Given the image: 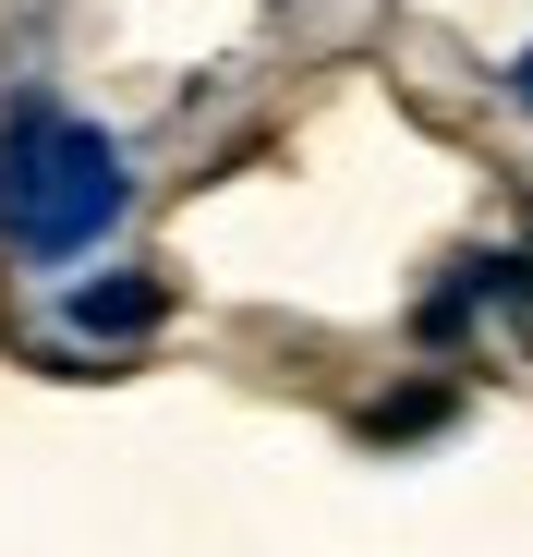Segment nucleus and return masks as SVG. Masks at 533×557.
I'll list each match as a JSON object with an SVG mask.
<instances>
[{
  "mask_svg": "<svg viewBox=\"0 0 533 557\" xmlns=\"http://www.w3.org/2000/svg\"><path fill=\"white\" fill-rule=\"evenodd\" d=\"M134 207V170L98 122H73L49 98H25L13 122H0V243L37 255V267H73V255H98Z\"/></svg>",
  "mask_w": 533,
  "mask_h": 557,
  "instance_id": "nucleus-1",
  "label": "nucleus"
},
{
  "mask_svg": "<svg viewBox=\"0 0 533 557\" xmlns=\"http://www.w3.org/2000/svg\"><path fill=\"white\" fill-rule=\"evenodd\" d=\"M61 315H73L85 339H146V327L170 315V292H158V278H146V267H122V278H85V292H73Z\"/></svg>",
  "mask_w": 533,
  "mask_h": 557,
  "instance_id": "nucleus-2",
  "label": "nucleus"
},
{
  "mask_svg": "<svg viewBox=\"0 0 533 557\" xmlns=\"http://www.w3.org/2000/svg\"><path fill=\"white\" fill-rule=\"evenodd\" d=\"M436 412H449V400H436V388H412V400H376V436H424Z\"/></svg>",
  "mask_w": 533,
  "mask_h": 557,
  "instance_id": "nucleus-3",
  "label": "nucleus"
},
{
  "mask_svg": "<svg viewBox=\"0 0 533 557\" xmlns=\"http://www.w3.org/2000/svg\"><path fill=\"white\" fill-rule=\"evenodd\" d=\"M509 85H521V110H533V49H521V73H509Z\"/></svg>",
  "mask_w": 533,
  "mask_h": 557,
  "instance_id": "nucleus-4",
  "label": "nucleus"
}]
</instances>
